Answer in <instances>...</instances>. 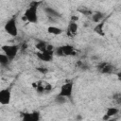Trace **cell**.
<instances>
[{
  "mask_svg": "<svg viewBox=\"0 0 121 121\" xmlns=\"http://www.w3.org/2000/svg\"><path fill=\"white\" fill-rule=\"evenodd\" d=\"M39 2H32L28 6V8L26 9L24 14V20L29 22V23H37L38 21V15H37V9H38Z\"/></svg>",
  "mask_w": 121,
  "mask_h": 121,
  "instance_id": "obj_1",
  "label": "cell"
},
{
  "mask_svg": "<svg viewBox=\"0 0 121 121\" xmlns=\"http://www.w3.org/2000/svg\"><path fill=\"white\" fill-rule=\"evenodd\" d=\"M1 49H2L3 53L10 60H12L16 57V55L19 51V46L15 45V44H4V45L1 46Z\"/></svg>",
  "mask_w": 121,
  "mask_h": 121,
  "instance_id": "obj_2",
  "label": "cell"
},
{
  "mask_svg": "<svg viewBox=\"0 0 121 121\" xmlns=\"http://www.w3.org/2000/svg\"><path fill=\"white\" fill-rule=\"evenodd\" d=\"M4 29H5V31H6L9 35H10V36H12V37H16V36L18 35V28H17V25H16L15 19L12 18V19L9 20V21L5 24Z\"/></svg>",
  "mask_w": 121,
  "mask_h": 121,
  "instance_id": "obj_3",
  "label": "cell"
},
{
  "mask_svg": "<svg viewBox=\"0 0 121 121\" xmlns=\"http://www.w3.org/2000/svg\"><path fill=\"white\" fill-rule=\"evenodd\" d=\"M32 86L36 89V91L40 94L42 93H47L50 92L52 89V86L50 83H48L47 81L44 80H39V81H35L32 83Z\"/></svg>",
  "mask_w": 121,
  "mask_h": 121,
  "instance_id": "obj_4",
  "label": "cell"
},
{
  "mask_svg": "<svg viewBox=\"0 0 121 121\" xmlns=\"http://www.w3.org/2000/svg\"><path fill=\"white\" fill-rule=\"evenodd\" d=\"M73 82L72 81H67L65 83H63L61 86H60V93L59 95H62L66 98H69L72 96V94H73Z\"/></svg>",
  "mask_w": 121,
  "mask_h": 121,
  "instance_id": "obj_5",
  "label": "cell"
},
{
  "mask_svg": "<svg viewBox=\"0 0 121 121\" xmlns=\"http://www.w3.org/2000/svg\"><path fill=\"white\" fill-rule=\"evenodd\" d=\"M11 99V93L9 89H2L0 91V104L9 105Z\"/></svg>",
  "mask_w": 121,
  "mask_h": 121,
  "instance_id": "obj_6",
  "label": "cell"
},
{
  "mask_svg": "<svg viewBox=\"0 0 121 121\" xmlns=\"http://www.w3.org/2000/svg\"><path fill=\"white\" fill-rule=\"evenodd\" d=\"M53 55H54V53H53V52H50V51H48V50L42 51V52L39 51V52L36 53V56H37L38 59H40V60H43V61H46V62L52 60Z\"/></svg>",
  "mask_w": 121,
  "mask_h": 121,
  "instance_id": "obj_7",
  "label": "cell"
},
{
  "mask_svg": "<svg viewBox=\"0 0 121 121\" xmlns=\"http://www.w3.org/2000/svg\"><path fill=\"white\" fill-rule=\"evenodd\" d=\"M97 69L103 74H112L114 70V67L108 62H100L97 65Z\"/></svg>",
  "mask_w": 121,
  "mask_h": 121,
  "instance_id": "obj_8",
  "label": "cell"
},
{
  "mask_svg": "<svg viewBox=\"0 0 121 121\" xmlns=\"http://www.w3.org/2000/svg\"><path fill=\"white\" fill-rule=\"evenodd\" d=\"M78 24L77 22H70V24L68 25V27H67V35H69L70 37H73L77 34L78 32Z\"/></svg>",
  "mask_w": 121,
  "mask_h": 121,
  "instance_id": "obj_9",
  "label": "cell"
},
{
  "mask_svg": "<svg viewBox=\"0 0 121 121\" xmlns=\"http://www.w3.org/2000/svg\"><path fill=\"white\" fill-rule=\"evenodd\" d=\"M22 117H23V120L25 121H38L40 118V113L37 112H34L31 113H25Z\"/></svg>",
  "mask_w": 121,
  "mask_h": 121,
  "instance_id": "obj_10",
  "label": "cell"
},
{
  "mask_svg": "<svg viewBox=\"0 0 121 121\" xmlns=\"http://www.w3.org/2000/svg\"><path fill=\"white\" fill-rule=\"evenodd\" d=\"M61 48H62V51H63V55L64 56H75L76 55L75 48L72 45H70V44L62 45Z\"/></svg>",
  "mask_w": 121,
  "mask_h": 121,
  "instance_id": "obj_11",
  "label": "cell"
},
{
  "mask_svg": "<svg viewBox=\"0 0 121 121\" xmlns=\"http://www.w3.org/2000/svg\"><path fill=\"white\" fill-rule=\"evenodd\" d=\"M104 26H105V22L104 21H100L99 23L96 24V26L94 28V31L98 34L99 36H104L105 32H104Z\"/></svg>",
  "mask_w": 121,
  "mask_h": 121,
  "instance_id": "obj_12",
  "label": "cell"
},
{
  "mask_svg": "<svg viewBox=\"0 0 121 121\" xmlns=\"http://www.w3.org/2000/svg\"><path fill=\"white\" fill-rule=\"evenodd\" d=\"M44 12L46 13V15L48 16V17H50V18H59V17H60V14L57 11V10H55L54 9H52V8H45L44 9Z\"/></svg>",
  "mask_w": 121,
  "mask_h": 121,
  "instance_id": "obj_13",
  "label": "cell"
},
{
  "mask_svg": "<svg viewBox=\"0 0 121 121\" xmlns=\"http://www.w3.org/2000/svg\"><path fill=\"white\" fill-rule=\"evenodd\" d=\"M47 32L52 35H60L62 33V29L58 26H50L47 27Z\"/></svg>",
  "mask_w": 121,
  "mask_h": 121,
  "instance_id": "obj_14",
  "label": "cell"
},
{
  "mask_svg": "<svg viewBox=\"0 0 121 121\" xmlns=\"http://www.w3.org/2000/svg\"><path fill=\"white\" fill-rule=\"evenodd\" d=\"M103 18H104V14L100 11H96L95 13H92V20L95 23H99L100 21H102Z\"/></svg>",
  "mask_w": 121,
  "mask_h": 121,
  "instance_id": "obj_15",
  "label": "cell"
},
{
  "mask_svg": "<svg viewBox=\"0 0 121 121\" xmlns=\"http://www.w3.org/2000/svg\"><path fill=\"white\" fill-rule=\"evenodd\" d=\"M118 112H119V110L117 108H115V107H110L106 111V115H108L109 117H112V116L116 115Z\"/></svg>",
  "mask_w": 121,
  "mask_h": 121,
  "instance_id": "obj_16",
  "label": "cell"
},
{
  "mask_svg": "<svg viewBox=\"0 0 121 121\" xmlns=\"http://www.w3.org/2000/svg\"><path fill=\"white\" fill-rule=\"evenodd\" d=\"M46 46H47V43L43 41H38V43L35 44V47L38 49V51H41V52L46 50Z\"/></svg>",
  "mask_w": 121,
  "mask_h": 121,
  "instance_id": "obj_17",
  "label": "cell"
},
{
  "mask_svg": "<svg viewBox=\"0 0 121 121\" xmlns=\"http://www.w3.org/2000/svg\"><path fill=\"white\" fill-rule=\"evenodd\" d=\"M10 60L4 54V53H0V64L3 66H6L9 63Z\"/></svg>",
  "mask_w": 121,
  "mask_h": 121,
  "instance_id": "obj_18",
  "label": "cell"
},
{
  "mask_svg": "<svg viewBox=\"0 0 121 121\" xmlns=\"http://www.w3.org/2000/svg\"><path fill=\"white\" fill-rule=\"evenodd\" d=\"M66 101H67V98L64 97V96H62V95H58L55 97V102H56L57 104H59V105H62V104L66 103Z\"/></svg>",
  "mask_w": 121,
  "mask_h": 121,
  "instance_id": "obj_19",
  "label": "cell"
},
{
  "mask_svg": "<svg viewBox=\"0 0 121 121\" xmlns=\"http://www.w3.org/2000/svg\"><path fill=\"white\" fill-rule=\"evenodd\" d=\"M54 54H56V55L59 56V57H62V56H64V55H63V51H62L61 46H59V47L55 48V49H54Z\"/></svg>",
  "mask_w": 121,
  "mask_h": 121,
  "instance_id": "obj_20",
  "label": "cell"
},
{
  "mask_svg": "<svg viewBox=\"0 0 121 121\" xmlns=\"http://www.w3.org/2000/svg\"><path fill=\"white\" fill-rule=\"evenodd\" d=\"M79 11H80L81 13H83L84 15H86V16H88V15H92V13H93L90 9H79Z\"/></svg>",
  "mask_w": 121,
  "mask_h": 121,
  "instance_id": "obj_21",
  "label": "cell"
},
{
  "mask_svg": "<svg viewBox=\"0 0 121 121\" xmlns=\"http://www.w3.org/2000/svg\"><path fill=\"white\" fill-rule=\"evenodd\" d=\"M37 70H38L39 72L43 73V74H46V73L48 72V70H47L46 68H44V67H38V68H37Z\"/></svg>",
  "mask_w": 121,
  "mask_h": 121,
  "instance_id": "obj_22",
  "label": "cell"
},
{
  "mask_svg": "<svg viewBox=\"0 0 121 121\" xmlns=\"http://www.w3.org/2000/svg\"><path fill=\"white\" fill-rule=\"evenodd\" d=\"M78 20V16L72 15V17H71V22H77Z\"/></svg>",
  "mask_w": 121,
  "mask_h": 121,
  "instance_id": "obj_23",
  "label": "cell"
}]
</instances>
